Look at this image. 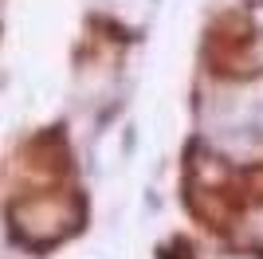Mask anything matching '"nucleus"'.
Segmentation results:
<instances>
[{
    "label": "nucleus",
    "instance_id": "f257e3e1",
    "mask_svg": "<svg viewBox=\"0 0 263 259\" xmlns=\"http://www.w3.org/2000/svg\"><path fill=\"white\" fill-rule=\"evenodd\" d=\"M83 216H87V205H83L75 181L28 184V189H16L8 200L12 239L32 251H47L71 239L83 228Z\"/></svg>",
    "mask_w": 263,
    "mask_h": 259
},
{
    "label": "nucleus",
    "instance_id": "f03ea898",
    "mask_svg": "<svg viewBox=\"0 0 263 259\" xmlns=\"http://www.w3.org/2000/svg\"><path fill=\"white\" fill-rule=\"evenodd\" d=\"M204 71L228 83L263 75V35L243 12H224L212 20L204 35Z\"/></svg>",
    "mask_w": 263,
    "mask_h": 259
}]
</instances>
